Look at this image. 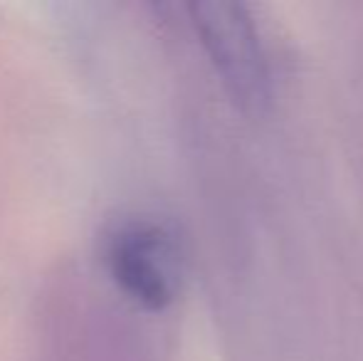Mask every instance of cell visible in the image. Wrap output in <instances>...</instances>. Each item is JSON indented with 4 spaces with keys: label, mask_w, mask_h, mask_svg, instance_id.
<instances>
[{
    "label": "cell",
    "mask_w": 363,
    "mask_h": 361,
    "mask_svg": "<svg viewBox=\"0 0 363 361\" xmlns=\"http://www.w3.org/2000/svg\"><path fill=\"white\" fill-rule=\"evenodd\" d=\"M101 272L136 309L163 312L183 289V252L176 235L148 216L109 221L99 240Z\"/></svg>",
    "instance_id": "cell-1"
},
{
    "label": "cell",
    "mask_w": 363,
    "mask_h": 361,
    "mask_svg": "<svg viewBox=\"0 0 363 361\" xmlns=\"http://www.w3.org/2000/svg\"><path fill=\"white\" fill-rule=\"evenodd\" d=\"M201 43L233 96L257 111L269 99V72L259 35L240 3L201 0L188 5Z\"/></svg>",
    "instance_id": "cell-2"
}]
</instances>
